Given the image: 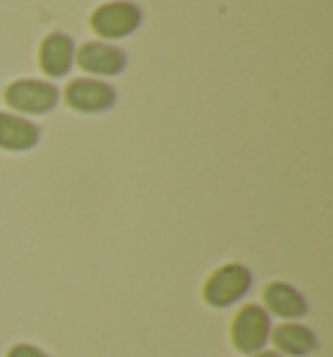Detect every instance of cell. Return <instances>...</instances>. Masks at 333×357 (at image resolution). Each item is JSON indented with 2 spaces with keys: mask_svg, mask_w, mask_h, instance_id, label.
I'll list each match as a JSON object with an SVG mask.
<instances>
[{
  "mask_svg": "<svg viewBox=\"0 0 333 357\" xmlns=\"http://www.w3.org/2000/svg\"><path fill=\"white\" fill-rule=\"evenodd\" d=\"M3 100H6V105L10 109H16V112H24V115H45L49 109H55V105L60 100V91L52 84H47V81L21 79L6 86Z\"/></svg>",
  "mask_w": 333,
  "mask_h": 357,
  "instance_id": "3957f363",
  "label": "cell"
},
{
  "mask_svg": "<svg viewBox=\"0 0 333 357\" xmlns=\"http://www.w3.org/2000/svg\"><path fill=\"white\" fill-rule=\"evenodd\" d=\"M268 342L281 357H304L318 349V337L313 328H307L300 321H284L279 326H271Z\"/></svg>",
  "mask_w": 333,
  "mask_h": 357,
  "instance_id": "52a82bcc",
  "label": "cell"
},
{
  "mask_svg": "<svg viewBox=\"0 0 333 357\" xmlns=\"http://www.w3.org/2000/svg\"><path fill=\"white\" fill-rule=\"evenodd\" d=\"M271 337V316L263 310V305L247 303L237 310L232 321V344L242 355H255L265 349Z\"/></svg>",
  "mask_w": 333,
  "mask_h": 357,
  "instance_id": "7a4b0ae2",
  "label": "cell"
},
{
  "mask_svg": "<svg viewBox=\"0 0 333 357\" xmlns=\"http://www.w3.org/2000/svg\"><path fill=\"white\" fill-rule=\"evenodd\" d=\"M6 357H49L45 349L34 347V344H26V342H19V344H13L8 349V355Z\"/></svg>",
  "mask_w": 333,
  "mask_h": 357,
  "instance_id": "8fae6325",
  "label": "cell"
},
{
  "mask_svg": "<svg viewBox=\"0 0 333 357\" xmlns=\"http://www.w3.org/2000/svg\"><path fill=\"white\" fill-rule=\"evenodd\" d=\"M40 141V128L31 120L0 112V149L6 151H29Z\"/></svg>",
  "mask_w": 333,
  "mask_h": 357,
  "instance_id": "30bf717a",
  "label": "cell"
},
{
  "mask_svg": "<svg viewBox=\"0 0 333 357\" xmlns=\"http://www.w3.org/2000/svg\"><path fill=\"white\" fill-rule=\"evenodd\" d=\"M253 287V274L242 264H224L206 279L203 300L214 307H229L240 303Z\"/></svg>",
  "mask_w": 333,
  "mask_h": 357,
  "instance_id": "6da1fadb",
  "label": "cell"
},
{
  "mask_svg": "<svg viewBox=\"0 0 333 357\" xmlns=\"http://www.w3.org/2000/svg\"><path fill=\"white\" fill-rule=\"evenodd\" d=\"M76 63L81 70L91 76H118L125 68V52L104 45V42H86L76 50Z\"/></svg>",
  "mask_w": 333,
  "mask_h": 357,
  "instance_id": "8992f818",
  "label": "cell"
},
{
  "mask_svg": "<svg viewBox=\"0 0 333 357\" xmlns=\"http://www.w3.org/2000/svg\"><path fill=\"white\" fill-rule=\"evenodd\" d=\"M263 310L274 318L297 321L307 313V300L300 289H294L286 282H271L263 289Z\"/></svg>",
  "mask_w": 333,
  "mask_h": 357,
  "instance_id": "ba28073f",
  "label": "cell"
},
{
  "mask_svg": "<svg viewBox=\"0 0 333 357\" xmlns=\"http://www.w3.org/2000/svg\"><path fill=\"white\" fill-rule=\"evenodd\" d=\"M65 102L76 112H104L115 105V89L99 79H76L65 86Z\"/></svg>",
  "mask_w": 333,
  "mask_h": 357,
  "instance_id": "5b68a950",
  "label": "cell"
},
{
  "mask_svg": "<svg viewBox=\"0 0 333 357\" xmlns=\"http://www.w3.org/2000/svg\"><path fill=\"white\" fill-rule=\"evenodd\" d=\"M247 357H281L276 349H261V352H255V355H247Z\"/></svg>",
  "mask_w": 333,
  "mask_h": 357,
  "instance_id": "7c38bea8",
  "label": "cell"
},
{
  "mask_svg": "<svg viewBox=\"0 0 333 357\" xmlns=\"http://www.w3.org/2000/svg\"><path fill=\"white\" fill-rule=\"evenodd\" d=\"M73 60H76V47H73V40H70L68 34H49L45 37L40 47V68L52 76V79H58V76H65L73 66Z\"/></svg>",
  "mask_w": 333,
  "mask_h": 357,
  "instance_id": "9c48e42d",
  "label": "cell"
},
{
  "mask_svg": "<svg viewBox=\"0 0 333 357\" xmlns=\"http://www.w3.org/2000/svg\"><path fill=\"white\" fill-rule=\"evenodd\" d=\"M141 26V10L133 3L118 0V3H104L91 13V29L104 40H120L127 37Z\"/></svg>",
  "mask_w": 333,
  "mask_h": 357,
  "instance_id": "277c9868",
  "label": "cell"
}]
</instances>
